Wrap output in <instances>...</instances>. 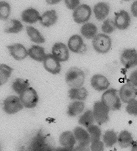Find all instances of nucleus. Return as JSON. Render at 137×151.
<instances>
[{
	"label": "nucleus",
	"mask_w": 137,
	"mask_h": 151,
	"mask_svg": "<svg viewBox=\"0 0 137 151\" xmlns=\"http://www.w3.org/2000/svg\"><path fill=\"white\" fill-rule=\"evenodd\" d=\"M131 150L133 151H137V141H133L131 145Z\"/></svg>",
	"instance_id": "obj_42"
},
{
	"label": "nucleus",
	"mask_w": 137,
	"mask_h": 151,
	"mask_svg": "<svg viewBox=\"0 0 137 151\" xmlns=\"http://www.w3.org/2000/svg\"><path fill=\"white\" fill-rule=\"evenodd\" d=\"M40 15L39 12L35 9L30 8L24 10L22 12V20L28 24H34L40 21Z\"/></svg>",
	"instance_id": "obj_20"
},
{
	"label": "nucleus",
	"mask_w": 137,
	"mask_h": 151,
	"mask_svg": "<svg viewBox=\"0 0 137 151\" xmlns=\"http://www.w3.org/2000/svg\"><path fill=\"white\" fill-rule=\"evenodd\" d=\"M28 53L31 59L38 62H43L47 55L44 48L37 45L31 46L28 50Z\"/></svg>",
	"instance_id": "obj_21"
},
{
	"label": "nucleus",
	"mask_w": 137,
	"mask_h": 151,
	"mask_svg": "<svg viewBox=\"0 0 137 151\" xmlns=\"http://www.w3.org/2000/svg\"><path fill=\"white\" fill-rule=\"evenodd\" d=\"M92 14V10L90 6L86 4L80 6L73 12V19L78 24L84 23L90 19Z\"/></svg>",
	"instance_id": "obj_7"
},
{
	"label": "nucleus",
	"mask_w": 137,
	"mask_h": 151,
	"mask_svg": "<svg viewBox=\"0 0 137 151\" xmlns=\"http://www.w3.org/2000/svg\"><path fill=\"white\" fill-rule=\"evenodd\" d=\"M11 6L4 1L0 2V19L2 21L8 19L11 13Z\"/></svg>",
	"instance_id": "obj_33"
},
{
	"label": "nucleus",
	"mask_w": 137,
	"mask_h": 151,
	"mask_svg": "<svg viewBox=\"0 0 137 151\" xmlns=\"http://www.w3.org/2000/svg\"><path fill=\"white\" fill-rule=\"evenodd\" d=\"M13 69L6 65L1 64L0 65V86L5 84L12 75Z\"/></svg>",
	"instance_id": "obj_29"
},
{
	"label": "nucleus",
	"mask_w": 137,
	"mask_h": 151,
	"mask_svg": "<svg viewBox=\"0 0 137 151\" xmlns=\"http://www.w3.org/2000/svg\"><path fill=\"white\" fill-rule=\"evenodd\" d=\"M65 3L67 8L71 10H75L80 5V1L78 0H66Z\"/></svg>",
	"instance_id": "obj_38"
},
{
	"label": "nucleus",
	"mask_w": 137,
	"mask_h": 151,
	"mask_svg": "<svg viewBox=\"0 0 137 151\" xmlns=\"http://www.w3.org/2000/svg\"><path fill=\"white\" fill-rule=\"evenodd\" d=\"M134 140L131 133L126 130L122 131L118 136V143L121 148H127L132 145Z\"/></svg>",
	"instance_id": "obj_25"
},
{
	"label": "nucleus",
	"mask_w": 137,
	"mask_h": 151,
	"mask_svg": "<svg viewBox=\"0 0 137 151\" xmlns=\"http://www.w3.org/2000/svg\"><path fill=\"white\" fill-rule=\"evenodd\" d=\"M67 47L71 52L79 53L83 51L85 46L81 36L75 34L69 38L67 42Z\"/></svg>",
	"instance_id": "obj_17"
},
{
	"label": "nucleus",
	"mask_w": 137,
	"mask_h": 151,
	"mask_svg": "<svg viewBox=\"0 0 137 151\" xmlns=\"http://www.w3.org/2000/svg\"><path fill=\"white\" fill-rule=\"evenodd\" d=\"M85 104L83 101H76L69 104L67 113L70 117H75L81 114L84 110Z\"/></svg>",
	"instance_id": "obj_23"
},
{
	"label": "nucleus",
	"mask_w": 137,
	"mask_h": 151,
	"mask_svg": "<svg viewBox=\"0 0 137 151\" xmlns=\"http://www.w3.org/2000/svg\"><path fill=\"white\" fill-rule=\"evenodd\" d=\"M116 28L114 21L110 19L104 20L102 26V31L107 34L113 33Z\"/></svg>",
	"instance_id": "obj_34"
},
{
	"label": "nucleus",
	"mask_w": 137,
	"mask_h": 151,
	"mask_svg": "<svg viewBox=\"0 0 137 151\" xmlns=\"http://www.w3.org/2000/svg\"><path fill=\"white\" fill-rule=\"evenodd\" d=\"M95 121L99 125H102L108 122L110 110L102 101L95 102L93 111Z\"/></svg>",
	"instance_id": "obj_4"
},
{
	"label": "nucleus",
	"mask_w": 137,
	"mask_h": 151,
	"mask_svg": "<svg viewBox=\"0 0 137 151\" xmlns=\"http://www.w3.org/2000/svg\"><path fill=\"white\" fill-rule=\"evenodd\" d=\"M61 1L60 0H47L46 1V2L49 5H55L57 4L60 2Z\"/></svg>",
	"instance_id": "obj_41"
},
{
	"label": "nucleus",
	"mask_w": 137,
	"mask_h": 151,
	"mask_svg": "<svg viewBox=\"0 0 137 151\" xmlns=\"http://www.w3.org/2000/svg\"><path fill=\"white\" fill-rule=\"evenodd\" d=\"M90 150L94 151H102L104 150V145L103 141L97 140L90 143Z\"/></svg>",
	"instance_id": "obj_37"
},
{
	"label": "nucleus",
	"mask_w": 137,
	"mask_h": 151,
	"mask_svg": "<svg viewBox=\"0 0 137 151\" xmlns=\"http://www.w3.org/2000/svg\"><path fill=\"white\" fill-rule=\"evenodd\" d=\"M110 7L108 4L105 2L98 3L94 7V12L95 17L99 21L104 20L109 15Z\"/></svg>",
	"instance_id": "obj_19"
},
{
	"label": "nucleus",
	"mask_w": 137,
	"mask_h": 151,
	"mask_svg": "<svg viewBox=\"0 0 137 151\" xmlns=\"http://www.w3.org/2000/svg\"><path fill=\"white\" fill-rule=\"evenodd\" d=\"M11 56L17 61L25 59L28 56V50L22 44L16 43L7 46Z\"/></svg>",
	"instance_id": "obj_15"
},
{
	"label": "nucleus",
	"mask_w": 137,
	"mask_h": 151,
	"mask_svg": "<svg viewBox=\"0 0 137 151\" xmlns=\"http://www.w3.org/2000/svg\"><path fill=\"white\" fill-rule=\"evenodd\" d=\"M119 96L123 103L127 104L135 99L137 96V89L130 83L122 86L119 91Z\"/></svg>",
	"instance_id": "obj_11"
},
{
	"label": "nucleus",
	"mask_w": 137,
	"mask_h": 151,
	"mask_svg": "<svg viewBox=\"0 0 137 151\" xmlns=\"http://www.w3.org/2000/svg\"><path fill=\"white\" fill-rule=\"evenodd\" d=\"M126 111L127 113L131 115L137 116V100L133 99L127 103Z\"/></svg>",
	"instance_id": "obj_36"
},
{
	"label": "nucleus",
	"mask_w": 137,
	"mask_h": 151,
	"mask_svg": "<svg viewBox=\"0 0 137 151\" xmlns=\"http://www.w3.org/2000/svg\"><path fill=\"white\" fill-rule=\"evenodd\" d=\"M114 23L116 28L120 30H125L129 27L131 23V18L129 13L124 10L115 12Z\"/></svg>",
	"instance_id": "obj_13"
},
{
	"label": "nucleus",
	"mask_w": 137,
	"mask_h": 151,
	"mask_svg": "<svg viewBox=\"0 0 137 151\" xmlns=\"http://www.w3.org/2000/svg\"><path fill=\"white\" fill-rule=\"evenodd\" d=\"M131 11L133 16L137 18V1H134L132 4Z\"/></svg>",
	"instance_id": "obj_40"
},
{
	"label": "nucleus",
	"mask_w": 137,
	"mask_h": 151,
	"mask_svg": "<svg viewBox=\"0 0 137 151\" xmlns=\"http://www.w3.org/2000/svg\"><path fill=\"white\" fill-rule=\"evenodd\" d=\"M102 139L104 145L106 147L110 148L117 143V134L114 131L109 130L105 132L103 135Z\"/></svg>",
	"instance_id": "obj_27"
},
{
	"label": "nucleus",
	"mask_w": 137,
	"mask_h": 151,
	"mask_svg": "<svg viewBox=\"0 0 137 151\" xmlns=\"http://www.w3.org/2000/svg\"><path fill=\"white\" fill-rule=\"evenodd\" d=\"M9 24L4 29V32L8 34H17L23 29V25L19 20L15 19L11 20Z\"/></svg>",
	"instance_id": "obj_31"
},
{
	"label": "nucleus",
	"mask_w": 137,
	"mask_h": 151,
	"mask_svg": "<svg viewBox=\"0 0 137 151\" xmlns=\"http://www.w3.org/2000/svg\"><path fill=\"white\" fill-rule=\"evenodd\" d=\"M43 66L46 71L53 75L59 74L61 70L60 63L52 54H48L43 61Z\"/></svg>",
	"instance_id": "obj_12"
},
{
	"label": "nucleus",
	"mask_w": 137,
	"mask_h": 151,
	"mask_svg": "<svg viewBox=\"0 0 137 151\" xmlns=\"http://www.w3.org/2000/svg\"><path fill=\"white\" fill-rule=\"evenodd\" d=\"M92 45L96 52L101 54H105L111 49L112 40L108 35L104 33H99L93 39Z\"/></svg>",
	"instance_id": "obj_3"
},
{
	"label": "nucleus",
	"mask_w": 137,
	"mask_h": 151,
	"mask_svg": "<svg viewBox=\"0 0 137 151\" xmlns=\"http://www.w3.org/2000/svg\"><path fill=\"white\" fill-rule=\"evenodd\" d=\"M73 133L76 141L78 143V148L80 150H83L88 147L91 142V139L87 131L81 127H77L74 129Z\"/></svg>",
	"instance_id": "obj_9"
},
{
	"label": "nucleus",
	"mask_w": 137,
	"mask_h": 151,
	"mask_svg": "<svg viewBox=\"0 0 137 151\" xmlns=\"http://www.w3.org/2000/svg\"><path fill=\"white\" fill-rule=\"evenodd\" d=\"M85 79L84 72L76 67L69 69L65 75V82L71 88L82 87L85 82Z\"/></svg>",
	"instance_id": "obj_1"
},
{
	"label": "nucleus",
	"mask_w": 137,
	"mask_h": 151,
	"mask_svg": "<svg viewBox=\"0 0 137 151\" xmlns=\"http://www.w3.org/2000/svg\"><path fill=\"white\" fill-rule=\"evenodd\" d=\"M95 121L93 111L90 110L86 111L80 116L78 120L80 125L87 128L93 125Z\"/></svg>",
	"instance_id": "obj_30"
},
{
	"label": "nucleus",
	"mask_w": 137,
	"mask_h": 151,
	"mask_svg": "<svg viewBox=\"0 0 137 151\" xmlns=\"http://www.w3.org/2000/svg\"><path fill=\"white\" fill-rule=\"evenodd\" d=\"M80 32L84 38L87 40H93L97 35L98 28L94 24L87 23L82 26Z\"/></svg>",
	"instance_id": "obj_24"
},
{
	"label": "nucleus",
	"mask_w": 137,
	"mask_h": 151,
	"mask_svg": "<svg viewBox=\"0 0 137 151\" xmlns=\"http://www.w3.org/2000/svg\"><path fill=\"white\" fill-rule=\"evenodd\" d=\"M87 131L90 134L91 142L100 140L102 131L98 126L93 124L87 128Z\"/></svg>",
	"instance_id": "obj_32"
},
{
	"label": "nucleus",
	"mask_w": 137,
	"mask_h": 151,
	"mask_svg": "<svg viewBox=\"0 0 137 151\" xmlns=\"http://www.w3.org/2000/svg\"><path fill=\"white\" fill-rule=\"evenodd\" d=\"M45 147L44 139L43 137L38 134L31 143V148L33 150H43Z\"/></svg>",
	"instance_id": "obj_35"
},
{
	"label": "nucleus",
	"mask_w": 137,
	"mask_h": 151,
	"mask_svg": "<svg viewBox=\"0 0 137 151\" xmlns=\"http://www.w3.org/2000/svg\"><path fill=\"white\" fill-rule=\"evenodd\" d=\"M57 20V14L56 10L51 9L44 12L40 16L39 22L43 26L49 27L54 25Z\"/></svg>",
	"instance_id": "obj_18"
},
{
	"label": "nucleus",
	"mask_w": 137,
	"mask_h": 151,
	"mask_svg": "<svg viewBox=\"0 0 137 151\" xmlns=\"http://www.w3.org/2000/svg\"><path fill=\"white\" fill-rule=\"evenodd\" d=\"M30 86L28 80L22 78H17L12 84V88L14 91L18 95H21Z\"/></svg>",
	"instance_id": "obj_28"
},
{
	"label": "nucleus",
	"mask_w": 137,
	"mask_h": 151,
	"mask_svg": "<svg viewBox=\"0 0 137 151\" xmlns=\"http://www.w3.org/2000/svg\"><path fill=\"white\" fill-rule=\"evenodd\" d=\"M77 141L74 133L69 131L63 132L59 137V143L66 150H72Z\"/></svg>",
	"instance_id": "obj_16"
},
{
	"label": "nucleus",
	"mask_w": 137,
	"mask_h": 151,
	"mask_svg": "<svg viewBox=\"0 0 137 151\" xmlns=\"http://www.w3.org/2000/svg\"><path fill=\"white\" fill-rule=\"evenodd\" d=\"M24 107L19 97L11 95L4 102V110L8 114H14L21 111Z\"/></svg>",
	"instance_id": "obj_6"
},
{
	"label": "nucleus",
	"mask_w": 137,
	"mask_h": 151,
	"mask_svg": "<svg viewBox=\"0 0 137 151\" xmlns=\"http://www.w3.org/2000/svg\"><path fill=\"white\" fill-rule=\"evenodd\" d=\"M51 52V54L60 63L67 61L70 57L68 47L62 42H57L54 44Z\"/></svg>",
	"instance_id": "obj_10"
},
{
	"label": "nucleus",
	"mask_w": 137,
	"mask_h": 151,
	"mask_svg": "<svg viewBox=\"0 0 137 151\" xmlns=\"http://www.w3.org/2000/svg\"><path fill=\"white\" fill-rule=\"evenodd\" d=\"M26 33L30 40L36 44L44 43L45 39L42 34L37 29L32 26H27L26 27Z\"/></svg>",
	"instance_id": "obj_26"
},
{
	"label": "nucleus",
	"mask_w": 137,
	"mask_h": 151,
	"mask_svg": "<svg viewBox=\"0 0 137 151\" xmlns=\"http://www.w3.org/2000/svg\"><path fill=\"white\" fill-rule=\"evenodd\" d=\"M90 85L95 90L103 91L108 89L110 83L106 76L102 74H96L91 77Z\"/></svg>",
	"instance_id": "obj_14"
},
{
	"label": "nucleus",
	"mask_w": 137,
	"mask_h": 151,
	"mask_svg": "<svg viewBox=\"0 0 137 151\" xmlns=\"http://www.w3.org/2000/svg\"><path fill=\"white\" fill-rule=\"evenodd\" d=\"M88 92L85 88H71L68 91V97L72 100L84 101L87 98Z\"/></svg>",
	"instance_id": "obj_22"
},
{
	"label": "nucleus",
	"mask_w": 137,
	"mask_h": 151,
	"mask_svg": "<svg viewBox=\"0 0 137 151\" xmlns=\"http://www.w3.org/2000/svg\"><path fill=\"white\" fill-rule=\"evenodd\" d=\"M129 81L130 83L137 87V70H134L130 74Z\"/></svg>",
	"instance_id": "obj_39"
},
{
	"label": "nucleus",
	"mask_w": 137,
	"mask_h": 151,
	"mask_svg": "<svg viewBox=\"0 0 137 151\" xmlns=\"http://www.w3.org/2000/svg\"><path fill=\"white\" fill-rule=\"evenodd\" d=\"M101 101L110 111H116L121 107V100L116 89H108L102 96Z\"/></svg>",
	"instance_id": "obj_2"
},
{
	"label": "nucleus",
	"mask_w": 137,
	"mask_h": 151,
	"mask_svg": "<svg viewBox=\"0 0 137 151\" xmlns=\"http://www.w3.org/2000/svg\"><path fill=\"white\" fill-rule=\"evenodd\" d=\"M19 97L23 106L29 109L35 107L39 99L38 93L32 87L28 88L20 95Z\"/></svg>",
	"instance_id": "obj_5"
},
{
	"label": "nucleus",
	"mask_w": 137,
	"mask_h": 151,
	"mask_svg": "<svg viewBox=\"0 0 137 151\" xmlns=\"http://www.w3.org/2000/svg\"><path fill=\"white\" fill-rule=\"evenodd\" d=\"M121 62L126 69L137 65V51L134 49L124 50L121 55Z\"/></svg>",
	"instance_id": "obj_8"
}]
</instances>
